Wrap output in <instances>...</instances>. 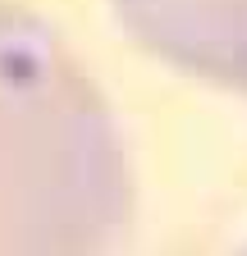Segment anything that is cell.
<instances>
[{
  "label": "cell",
  "instance_id": "cell-1",
  "mask_svg": "<svg viewBox=\"0 0 247 256\" xmlns=\"http://www.w3.org/2000/svg\"><path fill=\"white\" fill-rule=\"evenodd\" d=\"M133 170L55 32L0 0V256H128Z\"/></svg>",
  "mask_w": 247,
  "mask_h": 256
},
{
  "label": "cell",
  "instance_id": "cell-2",
  "mask_svg": "<svg viewBox=\"0 0 247 256\" xmlns=\"http://www.w3.org/2000/svg\"><path fill=\"white\" fill-rule=\"evenodd\" d=\"M119 14L165 60L247 96V0H119Z\"/></svg>",
  "mask_w": 247,
  "mask_h": 256
},
{
  "label": "cell",
  "instance_id": "cell-3",
  "mask_svg": "<svg viewBox=\"0 0 247 256\" xmlns=\"http://www.w3.org/2000/svg\"><path fill=\"white\" fill-rule=\"evenodd\" d=\"M242 256H247V252H242Z\"/></svg>",
  "mask_w": 247,
  "mask_h": 256
}]
</instances>
